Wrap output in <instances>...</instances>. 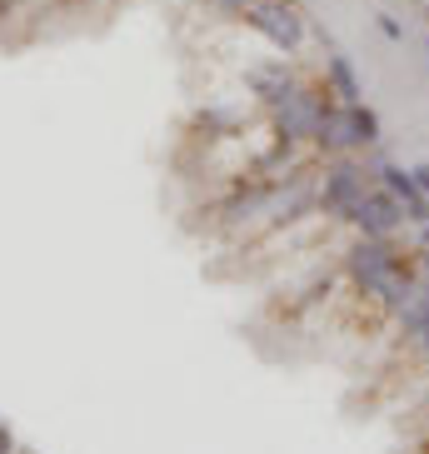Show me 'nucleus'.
<instances>
[{"label": "nucleus", "mask_w": 429, "mask_h": 454, "mask_svg": "<svg viewBox=\"0 0 429 454\" xmlns=\"http://www.w3.org/2000/svg\"><path fill=\"white\" fill-rule=\"evenodd\" d=\"M345 270H349V280H355V290L370 294V300H379L389 285L400 280V275H410L415 265L404 260V250L394 245V235H389V240L360 235V240L349 245V254H345Z\"/></svg>", "instance_id": "obj_1"}, {"label": "nucleus", "mask_w": 429, "mask_h": 454, "mask_svg": "<svg viewBox=\"0 0 429 454\" xmlns=\"http://www.w3.org/2000/svg\"><path fill=\"white\" fill-rule=\"evenodd\" d=\"M375 185V165L355 160V155H335L324 160V175H320V205L324 215L335 220H349V210L364 200V190Z\"/></svg>", "instance_id": "obj_2"}, {"label": "nucleus", "mask_w": 429, "mask_h": 454, "mask_svg": "<svg viewBox=\"0 0 429 454\" xmlns=\"http://www.w3.org/2000/svg\"><path fill=\"white\" fill-rule=\"evenodd\" d=\"M245 26L280 55H295L300 45H305V30H309L305 15H300V5H290V0H250Z\"/></svg>", "instance_id": "obj_3"}, {"label": "nucleus", "mask_w": 429, "mask_h": 454, "mask_svg": "<svg viewBox=\"0 0 429 454\" xmlns=\"http://www.w3.org/2000/svg\"><path fill=\"white\" fill-rule=\"evenodd\" d=\"M349 225L360 230V235H375V240H389V235H400V225H404V210H400V200L389 195L385 185H370L364 190V200L349 210Z\"/></svg>", "instance_id": "obj_4"}, {"label": "nucleus", "mask_w": 429, "mask_h": 454, "mask_svg": "<svg viewBox=\"0 0 429 454\" xmlns=\"http://www.w3.org/2000/svg\"><path fill=\"white\" fill-rule=\"evenodd\" d=\"M375 185H385L389 195L400 200V210H404V220H410V225H425V220H429V195L419 190V180H415V165L379 160V165H375Z\"/></svg>", "instance_id": "obj_5"}, {"label": "nucleus", "mask_w": 429, "mask_h": 454, "mask_svg": "<svg viewBox=\"0 0 429 454\" xmlns=\"http://www.w3.org/2000/svg\"><path fill=\"white\" fill-rule=\"evenodd\" d=\"M324 85H330V95H335L339 106H360L364 100V81H360V70H355V60L339 51L324 55Z\"/></svg>", "instance_id": "obj_6"}, {"label": "nucleus", "mask_w": 429, "mask_h": 454, "mask_svg": "<svg viewBox=\"0 0 429 454\" xmlns=\"http://www.w3.org/2000/svg\"><path fill=\"white\" fill-rule=\"evenodd\" d=\"M345 135H349V155H360V150H375L385 140V125L370 106H345Z\"/></svg>", "instance_id": "obj_7"}, {"label": "nucleus", "mask_w": 429, "mask_h": 454, "mask_svg": "<svg viewBox=\"0 0 429 454\" xmlns=\"http://www.w3.org/2000/svg\"><path fill=\"white\" fill-rule=\"evenodd\" d=\"M400 334L419 349V355H429V290H425V285H419L415 305L400 315Z\"/></svg>", "instance_id": "obj_8"}, {"label": "nucleus", "mask_w": 429, "mask_h": 454, "mask_svg": "<svg viewBox=\"0 0 429 454\" xmlns=\"http://www.w3.org/2000/svg\"><path fill=\"white\" fill-rule=\"evenodd\" d=\"M205 5H214L220 15H235V20H245V11H250V0H205Z\"/></svg>", "instance_id": "obj_9"}, {"label": "nucleus", "mask_w": 429, "mask_h": 454, "mask_svg": "<svg viewBox=\"0 0 429 454\" xmlns=\"http://www.w3.org/2000/svg\"><path fill=\"white\" fill-rule=\"evenodd\" d=\"M379 30H385V41H404V26L394 15H379Z\"/></svg>", "instance_id": "obj_10"}, {"label": "nucleus", "mask_w": 429, "mask_h": 454, "mask_svg": "<svg viewBox=\"0 0 429 454\" xmlns=\"http://www.w3.org/2000/svg\"><path fill=\"white\" fill-rule=\"evenodd\" d=\"M0 454H15V440H11V429L0 425Z\"/></svg>", "instance_id": "obj_11"}, {"label": "nucleus", "mask_w": 429, "mask_h": 454, "mask_svg": "<svg viewBox=\"0 0 429 454\" xmlns=\"http://www.w3.org/2000/svg\"><path fill=\"white\" fill-rule=\"evenodd\" d=\"M415 180H419V190L429 195V165H415Z\"/></svg>", "instance_id": "obj_12"}, {"label": "nucleus", "mask_w": 429, "mask_h": 454, "mask_svg": "<svg viewBox=\"0 0 429 454\" xmlns=\"http://www.w3.org/2000/svg\"><path fill=\"white\" fill-rule=\"evenodd\" d=\"M419 270H429V245H425V250H419Z\"/></svg>", "instance_id": "obj_13"}, {"label": "nucleus", "mask_w": 429, "mask_h": 454, "mask_svg": "<svg viewBox=\"0 0 429 454\" xmlns=\"http://www.w3.org/2000/svg\"><path fill=\"white\" fill-rule=\"evenodd\" d=\"M425 245H429V220H425Z\"/></svg>", "instance_id": "obj_14"}, {"label": "nucleus", "mask_w": 429, "mask_h": 454, "mask_svg": "<svg viewBox=\"0 0 429 454\" xmlns=\"http://www.w3.org/2000/svg\"><path fill=\"white\" fill-rule=\"evenodd\" d=\"M425 20H429V0H425Z\"/></svg>", "instance_id": "obj_15"}]
</instances>
